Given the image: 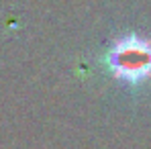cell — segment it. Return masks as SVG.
I'll use <instances>...</instances> for the list:
<instances>
[{
    "label": "cell",
    "mask_w": 151,
    "mask_h": 149,
    "mask_svg": "<svg viewBox=\"0 0 151 149\" xmlns=\"http://www.w3.org/2000/svg\"><path fill=\"white\" fill-rule=\"evenodd\" d=\"M106 66L114 78L137 86L151 78V43L135 33H129L110 45Z\"/></svg>",
    "instance_id": "obj_1"
}]
</instances>
